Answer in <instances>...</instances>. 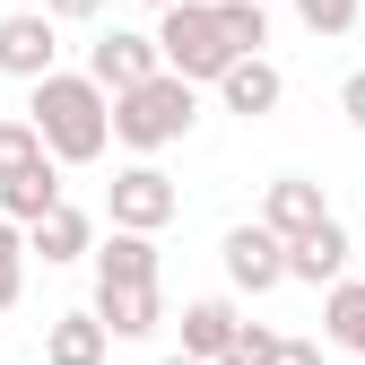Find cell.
<instances>
[{"label": "cell", "mask_w": 365, "mask_h": 365, "mask_svg": "<svg viewBox=\"0 0 365 365\" xmlns=\"http://www.w3.org/2000/svg\"><path fill=\"white\" fill-rule=\"evenodd\" d=\"M174 209H182V192H174V174H165L157 157L122 165V174L105 182V217H113V235H165Z\"/></svg>", "instance_id": "277c9868"}, {"label": "cell", "mask_w": 365, "mask_h": 365, "mask_svg": "<svg viewBox=\"0 0 365 365\" xmlns=\"http://www.w3.org/2000/svg\"><path fill=\"white\" fill-rule=\"evenodd\" d=\"M53 70H61V26L43 9H9V18H0V78L43 87Z\"/></svg>", "instance_id": "8992f818"}, {"label": "cell", "mask_w": 365, "mask_h": 365, "mask_svg": "<svg viewBox=\"0 0 365 365\" xmlns=\"http://www.w3.org/2000/svg\"><path fill=\"white\" fill-rule=\"evenodd\" d=\"M339 113L365 130V70H348V78H339Z\"/></svg>", "instance_id": "603a6c76"}, {"label": "cell", "mask_w": 365, "mask_h": 365, "mask_svg": "<svg viewBox=\"0 0 365 365\" xmlns=\"http://www.w3.org/2000/svg\"><path fill=\"white\" fill-rule=\"evenodd\" d=\"M140 9H157V18H165V9H182V0H140Z\"/></svg>", "instance_id": "484cf974"}, {"label": "cell", "mask_w": 365, "mask_h": 365, "mask_svg": "<svg viewBox=\"0 0 365 365\" xmlns=\"http://www.w3.org/2000/svg\"><path fill=\"white\" fill-rule=\"evenodd\" d=\"M296 18H304L313 35H348V26L365 18V0H296Z\"/></svg>", "instance_id": "44dd1931"}, {"label": "cell", "mask_w": 365, "mask_h": 365, "mask_svg": "<svg viewBox=\"0 0 365 365\" xmlns=\"http://www.w3.org/2000/svg\"><path fill=\"white\" fill-rule=\"evenodd\" d=\"M26 122L43 130V148H53V165H96L113 148V96L87 70H53L26 96Z\"/></svg>", "instance_id": "6da1fadb"}, {"label": "cell", "mask_w": 365, "mask_h": 365, "mask_svg": "<svg viewBox=\"0 0 365 365\" xmlns=\"http://www.w3.org/2000/svg\"><path fill=\"white\" fill-rule=\"evenodd\" d=\"M96 322H105L113 339H148V331L165 322V296H157V287H96Z\"/></svg>", "instance_id": "9a60e30c"}, {"label": "cell", "mask_w": 365, "mask_h": 365, "mask_svg": "<svg viewBox=\"0 0 365 365\" xmlns=\"http://www.w3.org/2000/svg\"><path fill=\"white\" fill-rule=\"evenodd\" d=\"M0 356H9V348H0Z\"/></svg>", "instance_id": "83f0119b"}, {"label": "cell", "mask_w": 365, "mask_h": 365, "mask_svg": "<svg viewBox=\"0 0 365 365\" xmlns=\"http://www.w3.org/2000/svg\"><path fill=\"white\" fill-rule=\"evenodd\" d=\"M217 26H226V43H235L244 61L269 43V9H261V0H217Z\"/></svg>", "instance_id": "d6986e66"}, {"label": "cell", "mask_w": 365, "mask_h": 365, "mask_svg": "<svg viewBox=\"0 0 365 365\" xmlns=\"http://www.w3.org/2000/svg\"><path fill=\"white\" fill-rule=\"evenodd\" d=\"M269 365H322V339H279V356Z\"/></svg>", "instance_id": "cb8c5ba5"}, {"label": "cell", "mask_w": 365, "mask_h": 365, "mask_svg": "<svg viewBox=\"0 0 365 365\" xmlns=\"http://www.w3.org/2000/svg\"><path fill=\"white\" fill-rule=\"evenodd\" d=\"M165 365H200V356H182V348H174V356H165Z\"/></svg>", "instance_id": "4316f807"}, {"label": "cell", "mask_w": 365, "mask_h": 365, "mask_svg": "<svg viewBox=\"0 0 365 365\" xmlns=\"http://www.w3.org/2000/svg\"><path fill=\"white\" fill-rule=\"evenodd\" d=\"M217 261H226V279H235L244 296H269V287H287V244L269 235L261 217H252V226H226Z\"/></svg>", "instance_id": "52a82bcc"}, {"label": "cell", "mask_w": 365, "mask_h": 365, "mask_svg": "<svg viewBox=\"0 0 365 365\" xmlns=\"http://www.w3.org/2000/svg\"><path fill=\"white\" fill-rule=\"evenodd\" d=\"M61 209V165H35L18 182H0V217H18V226H43Z\"/></svg>", "instance_id": "e0dca14e"}, {"label": "cell", "mask_w": 365, "mask_h": 365, "mask_svg": "<svg viewBox=\"0 0 365 365\" xmlns=\"http://www.w3.org/2000/svg\"><path fill=\"white\" fill-rule=\"evenodd\" d=\"M322 339L348 348V365H365V279H339L322 296Z\"/></svg>", "instance_id": "2e32d148"}, {"label": "cell", "mask_w": 365, "mask_h": 365, "mask_svg": "<svg viewBox=\"0 0 365 365\" xmlns=\"http://www.w3.org/2000/svg\"><path fill=\"white\" fill-rule=\"evenodd\" d=\"M87 78H96L105 96H130V87L165 78V53H157V35H140V26H113V35H96V43H87Z\"/></svg>", "instance_id": "5b68a950"}, {"label": "cell", "mask_w": 365, "mask_h": 365, "mask_svg": "<svg viewBox=\"0 0 365 365\" xmlns=\"http://www.w3.org/2000/svg\"><path fill=\"white\" fill-rule=\"evenodd\" d=\"M157 269H165L157 235H105L96 244V287H157Z\"/></svg>", "instance_id": "5bb4252c"}, {"label": "cell", "mask_w": 365, "mask_h": 365, "mask_svg": "<svg viewBox=\"0 0 365 365\" xmlns=\"http://www.w3.org/2000/svg\"><path fill=\"white\" fill-rule=\"evenodd\" d=\"M192 122H200V87L192 78H148V87H130V96H113V140L130 157H165L174 140H192Z\"/></svg>", "instance_id": "7a4b0ae2"}, {"label": "cell", "mask_w": 365, "mask_h": 365, "mask_svg": "<svg viewBox=\"0 0 365 365\" xmlns=\"http://www.w3.org/2000/svg\"><path fill=\"white\" fill-rule=\"evenodd\" d=\"M18 296H26V226L0 217V313H9Z\"/></svg>", "instance_id": "ffe728a7"}, {"label": "cell", "mask_w": 365, "mask_h": 365, "mask_svg": "<svg viewBox=\"0 0 365 365\" xmlns=\"http://www.w3.org/2000/svg\"><path fill=\"white\" fill-rule=\"evenodd\" d=\"M217 105H226V113H244V122L279 113V105H287V70L269 61V53H252V61H235V70L217 78Z\"/></svg>", "instance_id": "9c48e42d"}, {"label": "cell", "mask_w": 365, "mask_h": 365, "mask_svg": "<svg viewBox=\"0 0 365 365\" xmlns=\"http://www.w3.org/2000/svg\"><path fill=\"white\" fill-rule=\"evenodd\" d=\"M157 53H165L174 78H192V87H217L226 70L244 61L235 43H226V26H217V0H182V9H165L157 18Z\"/></svg>", "instance_id": "3957f363"}, {"label": "cell", "mask_w": 365, "mask_h": 365, "mask_svg": "<svg viewBox=\"0 0 365 365\" xmlns=\"http://www.w3.org/2000/svg\"><path fill=\"white\" fill-rule=\"evenodd\" d=\"M244 339V313L226 304V296H192L182 304V356H200V365H226V348Z\"/></svg>", "instance_id": "30bf717a"}, {"label": "cell", "mask_w": 365, "mask_h": 365, "mask_svg": "<svg viewBox=\"0 0 365 365\" xmlns=\"http://www.w3.org/2000/svg\"><path fill=\"white\" fill-rule=\"evenodd\" d=\"M261 226H269L279 244H304V235H322V226H331V200H322V182H313V174H279V182L261 192Z\"/></svg>", "instance_id": "ba28073f"}, {"label": "cell", "mask_w": 365, "mask_h": 365, "mask_svg": "<svg viewBox=\"0 0 365 365\" xmlns=\"http://www.w3.org/2000/svg\"><path fill=\"white\" fill-rule=\"evenodd\" d=\"M348 252H356V244H348V226L331 217L322 235H304V244H287V279H304V287H322V296H331V287L348 279Z\"/></svg>", "instance_id": "4fadbf2b"}, {"label": "cell", "mask_w": 365, "mask_h": 365, "mask_svg": "<svg viewBox=\"0 0 365 365\" xmlns=\"http://www.w3.org/2000/svg\"><path fill=\"white\" fill-rule=\"evenodd\" d=\"M26 252L43 261V269H61V261H96V226H87V209H53L43 226H26Z\"/></svg>", "instance_id": "7c38bea8"}, {"label": "cell", "mask_w": 365, "mask_h": 365, "mask_svg": "<svg viewBox=\"0 0 365 365\" xmlns=\"http://www.w3.org/2000/svg\"><path fill=\"white\" fill-rule=\"evenodd\" d=\"M105 356H113V331L96 322V304L43 322V365H105Z\"/></svg>", "instance_id": "8fae6325"}, {"label": "cell", "mask_w": 365, "mask_h": 365, "mask_svg": "<svg viewBox=\"0 0 365 365\" xmlns=\"http://www.w3.org/2000/svg\"><path fill=\"white\" fill-rule=\"evenodd\" d=\"M269 356H279V331L269 322H244V339L226 348V365H269Z\"/></svg>", "instance_id": "7402d4cb"}, {"label": "cell", "mask_w": 365, "mask_h": 365, "mask_svg": "<svg viewBox=\"0 0 365 365\" xmlns=\"http://www.w3.org/2000/svg\"><path fill=\"white\" fill-rule=\"evenodd\" d=\"M35 165H53L43 130H35L26 113H0V182H18V174H35Z\"/></svg>", "instance_id": "ac0fdd59"}, {"label": "cell", "mask_w": 365, "mask_h": 365, "mask_svg": "<svg viewBox=\"0 0 365 365\" xmlns=\"http://www.w3.org/2000/svg\"><path fill=\"white\" fill-rule=\"evenodd\" d=\"M43 18H53V26L61 18H105V0H43Z\"/></svg>", "instance_id": "d4e9b609"}]
</instances>
